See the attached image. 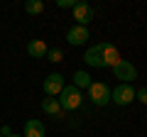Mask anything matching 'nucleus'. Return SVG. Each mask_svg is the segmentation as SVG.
<instances>
[{"label": "nucleus", "instance_id": "nucleus-1", "mask_svg": "<svg viewBox=\"0 0 147 137\" xmlns=\"http://www.w3.org/2000/svg\"><path fill=\"white\" fill-rule=\"evenodd\" d=\"M57 100H59V105H61V110L69 113V110L81 108V103H84V93H81L79 88H74V86H64L61 93L57 95Z\"/></svg>", "mask_w": 147, "mask_h": 137}, {"label": "nucleus", "instance_id": "nucleus-2", "mask_svg": "<svg viewBox=\"0 0 147 137\" xmlns=\"http://www.w3.org/2000/svg\"><path fill=\"white\" fill-rule=\"evenodd\" d=\"M88 98H91V103L98 105V108L108 105V103H110V88H108V83H103V81H93V83L88 86Z\"/></svg>", "mask_w": 147, "mask_h": 137}, {"label": "nucleus", "instance_id": "nucleus-3", "mask_svg": "<svg viewBox=\"0 0 147 137\" xmlns=\"http://www.w3.org/2000/svg\"><path fill=\"white\" fill-rule=\"evenodd\" d=\"M132 100H135V88L130 83H120L115 88H110V103H115V105H130Z\"/></svg>", "mask_w": 147, "mask_h": 137}, {"label": "nucleus", "instance_id": "nucleus-4", "mask_svg": "<svg viewBox=\"0 0 147 137\" xmlns=\"http://www.w3.org/2000/svg\"><path fill=\"white\" fill-rule=\"evenodd\" d=\"M113 76H115V79H120V83H132V81L137 79V68L132 66L127 59H123L120 64H115V66H113Z\"/></svg>", "mask_w": 147, "mask_h": 137}, {"label": "nucleus", "instance_id": "nucleus-5", "mask_svg": "<svg viewBox=\"0 0 147 137\" xmlns=\"http://www.w3.org/2000/svg\"><path fill=\"white\" fill-rule=\"evenodd\" d=\"M98 49H100V56H103V66H115V64H120L123 61V56H120V52H118V47L115 44H110V42H100L98 44Z\"/></svg>", "mask_w": 147, "mask_h": 137}, {"label": "nucleus", "instance_id": "nucleus-6", "mask_svg": "<svg viewBox=\"0 0 147 137\" xmlns=\"http://www.w3.org/2000/svg\"><path fill=\"white\" fill-rule=\"evenodd\" d=\"M64 76L59 74V71H54V74H49L47 79H44V93H47V98H57L59 93H61L64 88Z\"/></svg>", "mask_w": 147, "mask_h": 137}, {"label": "nucleus", "instance_id": "nucleus-7", "mask_svg": "<svg viewBox=\"0 0 147 137\" xmlns=\"http://www.w3.org/2000/svg\"><path fill=\"white\" fill-rule=\"evenodd\" d=\"M71 10H74V20H76V25H81V27H86L91 20H93V7H91L88 3L76 0V5H74Z\"/></svg>", "mask_w": 147, "mask_h": 137}, {"label": "nucleus", "instance_id": "nucleus-8", "mask_svg": "<svg viewBox=\"0 0 147 137\" xmlns=\"http://www.w3.org/2000/svg\"><path fill=\"white\" fill-rule=\"evenodd\" d=\"M88 39H91V34H88V27L74 25L71 30L66 32V42L71 44V47H81V44H86Z\"/></svg>", "mask_w": 147, "mask_h": 137}, {"label": "nucleus", "instance_id": "nucleus-9", "mask_svg": "<svg viewBox=\"0 0 147 137\" xmlns=\"http://www.w3.org/2000/svg\"><path fill=\"white\" fill-rule=\"evenodd\" d=\"M47 52H49V47H47L44 39H30V42H27V54H30L32 59H44Z\"/></svg>", "mask_w": 147, "mask_h": 137}, {"label": "nucleus", "instance_id": "nucleus-10", "mask_svg": "<svg viewBox=\"0 0 147 137\" xmlns=\"http://www.w3.org/2000/svg\"><path fill=\"white\" fill-rule=\"evenodd\" d=\"M47 130H44V122L37 120V118H30L25 122V137H44Z\"/></svg>", "mask_w": 147, "mask_h": 137}, {"label": "nucleus", "instance_id": "nucleus-11", "mask_svg": "<svg viewBox=\"0 0 147 137\" xmlns=\"http://www.w3.org/2000/svg\"><path fill=\"white\" fill-rule=\"evenodd\" d=\"M84 61L88 64V66H93V68H103V56H100V49H98V44H93V47H88V49H86V54H84Z\"/></svg>", "mask_w": 147, "mask_h": 137}, {"label": "nucleus", "instance_id": "nucleus-12", "mask_svg": "<svg viewBox=\"0 0 147 137\" xmlns=\"http://www.w3.org/2000/svg\"><path fill=\"white\" fill-rule=\"evenodd\" d=\"M42 110L47 113V115H52V118H61L64 115V110H61V105H59L57 98H44L42 100Z\"/></svg>", "mask_w": 147, "mask_h": 137}, {"label": "nucleus", "instance_id": "nucleus-13", "mask_svg": "<svg viewBox=\"0 0 147 137\" xmlns=\"http://www.w3.org/2000/svg\"><path fill=\"white\" fill-rule=\"evenodd\" d=\"M91 83H93V79H91L86 71H76V74H74V83H71L74 88H79V91H81V88H86V91H88V86H91Z\"/></svg>", "mask_w": 147, "mask_h": 137}, {"label": "nucleus", "instance_id": "nucleus-14", "mask_svg": "<svg viewBox=\"0 0 147 137\" xmlns=\"http://www.w3.org/2000/svg\"><path fill=\"white\" fill-rule=\"evenodd\" d=\"M25 12L27 15H39V12H44V0H27Z\"/></svg>", "mask_w": 147, "mask_h": 137}, {"label": "nucleus", "instance_id": "nucleus-15", "mask_svg": "<svg viewBox=\"0 0 147 137\" xmlns=\"http://www.w3.org/2000/svg\"><path fill=\"white\" fill-rule=\"evenodd\" d=\"M47 59H49L52 64H59V61L64 59V54H61V49H57V47H54V49H49V52H47Z\"/></svg>", "mask_w": 147, "mask_h": 137}, {"label": "nucleus", "instance_id": "nucleus-16", "mask_svg": "<svg viewBox=\"0 0 147 137\" xmlns=\"http://www.w3.org/2000/svg\"><path fill=\"white\" fill-rule=\"evenodd\" d=\"M135 100H140L142 105H147V86H142V88L135 91Z\"/></svg>", "mask_w": 147, "mask_h": 137}, {"label": "nucleus", "instance_id": "nucleus-17", "mask_svg": "<svg viewBox=\"0 0 147 137\" xmlns=\"http://www.w3.org/2000/svg\"><path fill=\"white\" fill-rule=\"evenodd\" d=\"M76 0H57V7H74Z\"/></svg>", "mask_w": 147, "mask_h": 137}, {"label": "nucleus", "instance_id": "nucleus-18", "mask_svg": "<svg viewBox=\"0 0 147 137\" xmlns=\"http://www.w3.org/2000/svg\"><path fill=\"white\" fill-rule=\"evenodd\" d=\"M10 135H12L10 125H3V127H0V137H10Z\"/></svg>", "mask_w": 147, "mask_h": 137}, {"label": "nucleus", "instance_id": "nucleus-19", "mask_svg": "<svg viewBox=\"0 0 147 137\" xmlns=\"http://www.w3.org/2000/svg\"><path fill=\"white\" fill-rule=\"evenodd\" d=\"M10 137H25V135H15V132H12V135H10Z\"/></svg>", "mask_w": 147, "mask_h": 137}]
</instances>
